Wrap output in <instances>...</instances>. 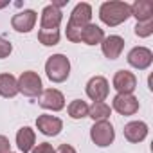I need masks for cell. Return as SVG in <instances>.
Instances as JSON below:
<instances>
[{"instance_id":"obj_13","label":"cell","mask_w":153,"mask_h":153,"mask_svg":"<svg viewBox=\"0 0 153 153\" xmlns=\"http://www.w3.org/2000/svg\"><path fill=\"white\" fill-rule=\"evenodd\" d=\"M36 126H38V130H40L43 135L54 137V135H58V133L61 131L63 123H61V119H58V117H54V115H40V117L36 119Z\"/></svg>"},{"instance_id":"obj_18","label":"cell","mask_w":153,"mask_h":153,"mask_svg":"<svg viewBox=\"0 0 153 153\" xmlns=\"http://www.w3.org/2000/svg\"><path fill=\"white\" fill-rule=\"evenodd\" d=\"M18 94V83L13 74H0V96L15 97Z\"/></svg>"},{"instance_id":"obj_21","label":"cell","mask_w":153,"mask_h":153,"mask_svg":"<svg viewBox=\"0 0 153 153\" xmlns=\"http://www.w3.org/2000/svg\"><path fill=\"white\" fill-rule=\"evenodd\" d=\"M68 115L72 119H83L88 115V105L81 99H76L68 105Z\"/></svg>"},{"instance_id":"obj_11","label":"cell","mask_w":153,"mask_h":153,"mask_svg":"<svg viewBox=\"0 0 153 153\" xmlns=\"http://www.w3.org/2000/svg\"><path fill=\"white\" fill-rule=\"evenodd\" d=\"M61 18H63V13L54 7L52 4L43 7L42 11V29L40 31H58L59 24H61Z\"/></svg>"},{"instance_id":"obj_19","label":"cell","mask_w":153,"mask_h":153,"mask_svg":"<svg viewBox=\"0 0 153 153\" xmlns=\"http://www.w3.org/2000/svg\"><path fill=\"white\" fill-rule=\"evenodd\" d=\"M34 131L29 128V126H24V128H20L18 130V133H16V144H18V148H20V151H24V153H29L31 149H33V144H34Z\"/></svg>"},{"instance_id":"obj_6","label":"cell","mask_w":153,"mask_h":153,"mask_svg":"<svg viewBox=\"0 0 153 153\" xmlns=\"http://www.w3.org/2000/svg\"><path fill=\"white\" fill-rule=\"evenodd\" d=\"M108 81L103 78V76H96L92 78L87 85V96L94 101V103H99V101H105L106 96H108Z\"/></svg>"},{"instance_id":"obj_9","label":"cell","mask_w":153,"mask_h":153,"mask_svg":"<svg viewBox=\"0 0 153 153\" xmlns=\"http://www.w3.org/2000/svg\"><path fill=\"white\" fill-rule=\"evenodd\" d=\"M151 61H153V52L149 49H146V47H135L128 54V63L131 67L139 68V70L148 68L151 65Z\"/></svg>"},{"instance_id":"obj_15","label":"cell","mask_w":153,"mask_h":153,"mask_svg":"<svg viewBox=\"0 0 153 153\" xmlns=\"http://www.w3.org/2000/svg\"><path fill=\"white\" fill-rule=\"evenodd\" d=\"M131 16L137 18V22H148L153 20V2L151 0H137L133 6H130Z\"/></svg>"},{"instance_id":"obj_10","label":"cell","mask_w":153,"mask_h":153,"mask_svg":"<svg viewBox=\"0 0 153 153\" xmlns=\"http://www.w3.org/2000/svg\"><path fill=\"white\" fill-rule=\"evenodd\" d=\"M114 108L121 115H133L139 110V99L131 94H117L114 97Z\"/></svg>"},{"instance_id":"obj_5","label":"cell","mask_w":153,"mask_h":153,"mask_svg":"<svg viewBox=\"0 0 153 153\" xmlns=\"http://www.w3.org/2000/svg\"><path fill=\"white\" fill-rule=\"evenodd\" d=\"M90 137H92L94 144L99 146V148L110 146V144L114 142V137H115L114 126H112L108 121H99V123H96V124L90 128Z\"/></svg>"},{"instance_id":"obj_2","label":"cell","mask_w":153,"mask_h":153,"mask_svg":"<svg viewBox=\"0 0 153 153\" xmlns=\"http://www.w3.org/2000/svg\"><path fill=\"white\" fill-rule=\"evenodd\" d=\"M131 16L130 11V4L126 2H105L99 9V18L103 20V24L115 27L123 22H126Z\"/></svg>"},{"instance_id":"obj_17","label":"cell","mask_w":153,"mask_h":153,"mask_svg":"<svg viewBox=\"0 0 153 153\" xmlns=\"http://www.w3.org/2000/svg\"><path fill=\"white\" fill-rule=\"evenodd\" d=\"M103 40H105V33L96 24H88L81 31V36H79V42H85L87 45H96V43H101Z\"/></svg>"},{"instance_id":"obj_24","label":"cell","mask_w":153,"mask_h":153,"mask_svg":"<svg viewBox=\"0 0 153 153\" xmlns=\"http://www.w3.org/2000/svg\"><path fill=\"white\" fill-rule=\"evenodd\" d=\"M11 51H13V45L0 36V58H7L11 54Z\"/></svg>"},{"instance_id":"obj_16","label":"cell","mask_w":153,"mask_h":153,"mask_svg":"<svg viewBox=\"0 0 153 153\" xmlns=\"http://www.w3.org/2000/svg\"><path fill=\"white\" fill-rule=\"evenodd\" d=\"M146 135H148V126L142 121H133L124 126V137L130 142H140L146 139Z\"/></svg>"},{"instance_id":"obj_1","label":"cell","mask_w":153,"mask_h":153,"mask_svg":"<svg viewBox=\"0 0 153 153\" xmlns=\"http://www.w3.org/2000/svg\"><path fill=\"white\" fill-rule=\"evenodd\" d=\"M90 18H92V7L85 2L78 4L74 7V11L70 15V20L67 24V38L70 42H79L81 31L90 24Z\"/></svg>"},{"instance_id":"obj_14","label":"cell","mask_w":153,"mask_h":153,"mask_svg":"<svg viewBox=\"0 0 153 153\" xmlns=\"http://www.w3.org/2000/svg\"><path fill=\"white\" fill-rule=\"evenodd\" d=\"M101 47H103V54L108 59H115V58H119V54L124 49V40L121 36H115V34L114 36H106L101 42Z\"/></svg>"},{"instance_id":"obj_8","label":"cell","mask_w":153,"mask_h":153,"mask_svg":"<svg viewBox=\"0 0 153 153\" xmlns=\"http://www.w3.org/2000/svg\"><path fill=\"white\" fill-rule=\"evenodd\" d=\"M114 88L119 94H131L137 88V78L128 70H119L114 76Z\"/></svg>"},{"instance_id":"obj_26","label":"cell","mask_w":153,"mask_h":153,"mask_svg":"<svg viewBox=\"0 0 153 153\" xmlns=\"http://www.w3.org/2000/svg\"><path fill=\"white\" fill-rule=\"evenodd\" d=\"M11 144H9V139L0 135V153H11Z\"/></svg>"},{"instance_id":"obj_4","label":"cell","mask_w":153,"mask_h":153,"mask_svg":"<svg viewBox=\"0 0 153 153\" xmlns=\"http://www.w3.org/2000/svg\"><path fill=\"white\" fill-rule=\"evenodd\" d=\"M16 83H18V92H22L27 97H38L42 94V79L33 70L22 72V76L16 79Z\"/></svg>"},{"instance_id":"obj_23","label":"cell","mask_w":153,"mask_h":153,"mask_svg":"<svg viewBox=\"0 0 153 153\" xmlns=\"http://www.w3.org/2000/svg\"><path fill=\"white\" fill-rule=\"evenodd\" d=\"M153 33V20H148V22H137L135 25V34L140 36V38H146Z\"/></svg>"},{"instance_id":"obj_7","label":"cell","mask_w":153,"mask_h":153,"mask_svg":"<svg viewBox=\"0 0 153 153\" xmlns=\"http://www.w3.org/2000/svg\"><path fill=\"white\" fill-rule=\"evenodd\" d=\"M40 106L42 108H47V110H52V112H58L65 106V97L59 90L56 88H47L40 94Z\"/></svg>"},{"instance_id":"obj_3","label":"cell","mask_w":153,"mask_h":153,"mask_svg":"<svg viewBox=\"0 0 153 153\" xmlns=\"http://www.w3.org/2000/svg\"><path fill=\"white\" fill-rule=\"evenodd\" d=\"M45 72H47V78L54 83H61L68 78L70 74V61L67 56L63 54H54L47 59L45 63Z\"/></svg>"},{"instance_id":"obj_20","label":"cell","mask_w":153,"mask_h":153,"mask_svg":"<svg viewBox=\"0 0 153 153\" xmlns=\"http://www.w3.org/2000/svg\"><path fill=\"white\" fill-rule=\"evenodd\" d=\"M88 117H92L96 123H99V121H106V119L110 117V106H108L106 103H103V101L94 103V105L88 108Z\"/></svg>"},{"instance_id":"obj_25","label":"cell","mask_w":153,"mask_h":153,"mask_svg":"<svg viewBox=\"0 0 153 153\" xmlns=\"http://www.w3.org/2000/svg\"><path fill=\"white\" fill-rule=\"evenodd\" d=\"M56 149L49 144V142H42V144H38L34 149H33V153H54Z\"/></svg>"},{"instance_id":"obj_12","label":"cell","mask_w":153,"mask_h":153,"mask_svg":"<svg viewBox=\"0 0 153 153\" xmlns=\"http://www.w3.org/2000/svg\"><path fill=\"white\" fill-rule=\"evenodd\" d=\"M36 24V13L33 9H25V11H20L18 15L13 16L11 20V25L15 31L18 33H29Z\"/></svg>"},{"instance_id":"obj_22","label":"cell","mask_w":153,"mask_h":153,"mask_svg":"<svg viewBox=\"0 0 153 153\" xmlns=\"http://www.w3.org/2000/svg\"><path fill=\"white\" fill-rule=\"evenodd\" d=\"M38 40L40 43L51 47V45H56L59 42V31H40L38 33Z\"/></svg>"},{"instance_id":"obj_27","label":"cell","mask_w":153,"mask_h":153,"mask_svg":"<svg viewBox=\"0 0 153 153\" xmlns=\"http://www.w3.org/2000/svg\"><path fill=\"white\" fill-rule=\"evenodd\" d=\"M54 153H76V149H74L72 146H68V144H61Z\"/></svg>"}]
</instances>
